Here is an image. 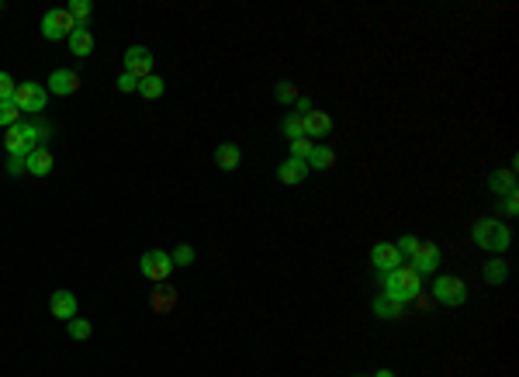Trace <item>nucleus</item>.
Instances as JSON below:
<instances>
[{"mask_svg":"<svg viewBox=\"0 0 519 377\" xmlns=\"http://www.w3.org/2000/svg\"><path fill=\"white\" fill-rule=\"evenodd\" d=\"M277 177H281V184H288V187H295V184H305V177H309V163L305 160H284L281 167H277Z\"/></svg>","mask_w":519,"mask_h":377,"instance_id":"nucleus-13","label":"nucleus"},{"mask_svg":"<svg viewBox=\"0 0 519 377\" xmlns=\"http://www.w3.org/2000/svg\"><path fill=\"white\" fill-rule=\"evenodd\" d=\"M3 146H7V153H10V156H28L31 149H38L35 132H31V125H24V121H17L14 128H7Z\"/></svg>","mask_w":519,"mask_h":377,"instance_id":"nucleus-7","label":"nucleus"},{"mask_svg":"<svg viewBox=\"0 0 519 377\" xmlns=\"http://www.w3.org/2000/svg\"><path fill=\"white\" fill-rule=\"evenodd\" d=\"M21 121V111L14 100H0V128H14Z\"/></svg>","mask_w":519,"mask_h":377,"instance_id":"nucleus-26","label":"nucleus"},{"mask_svg":"<svg viewBox=\"0 0 519 377\" xmlns=\"http://www.w3.org/2000/svg\"><path fill=\"white\" fill-rule=\"evenodd\" d=\"M66 10H70V17L77 21V28H87V24H91V10H94L91 0H70Z\"/></svg>","mask_w":519,"mask_h":377,"instance_id":"nucleus-23","label":"nucleus"},{"mask_svg":"<svg viewBox=\"0 0 519 377\" xmlns=\"http://www.w3.org/2000/svg\"><path fill=\"white\" fill-rule=\"evenodd\" d=\"M166 94V84L153 73V77H146V80H139V97H146V100H160V97Z\"/></svg>","mask_w":519,"mask_h":377,"instance_id":"nucleus-21","label":"nucleus"},{"mask_svg":"<svg viewBox=\"0 0 519 377\" xmlns=\"http://www.w3.org/2000/svg\"><path fill=\"white\" fill-rule=\"evenodd\" d=\"M295 107H298V111H295L298 118H309L311 111H315V107H311V97H298V100H295Z\"/></svg>","mask_w":519,"mask_h":377,"instance_id":"nucleus-36","label":"nucleus"},{"mask_svg":"<svg viewBox=\"0 0 519 377\" xmlns=\"http://www.w3.org/2000/svg\"><path fill=\"white\" fill-rule=\"evenodd\" d=\"M309 153H311L309 139H295V142H291V160H309Z\"/></svg>","mask_w":519,"mask_h":377,"instance_id":"nucleus-32","label":"nucleus"},{"mask_svg":"<svg viewBox=\"0 0 519 377\" xmlns=\"http://www.w3.org/2000/svg\"><path fill=\"white\" fill-rule=\"evenodd\" d=\"M274 97H277V100H281V104H295V100H298V91H295V84H288V80H281V84H277V87H274Z\"/></svg>","mask_w":519,"mask_h":377,"instance_id":"nucleus-28","label":"nucleus"},{"mask_svg":"<svg viewBox=\"0 0 519 377\" xmlns=\"http://www.w3.org/2000/svg\"><path fill=\"white\" fill-rule=\"evenodd\" d=\"M31 132H35V142H38V146H45V142L52 139V125H49V121H35Z\"/></svg>","mask_w":519,"mask_h":377,"instance_id":"nucleus-31","label":"nucleus"},{"mask_svg":"<svg viewBox=\"0 0 519 377\" xmlns=\"http://www.w3.org/2000/svg\"><path fill=\"white\" fill-rule=\"evenodd\" d=\"M7 174H10V177H21V174H28V156H10V163H7Z\"/></svg>","mask_w":519,"mask_h":377,"instance_id":"nucleus-33","label":"nucleus"},{"mask_svg":"<svg viewBox=\"0 0 519 377\" xmlns=\"http://www.w3.org/2000/svg\"><path fill=\"white\" fill-rule=\"evenodd\" d=\"M433 294H436V301L440 305H450V308H457V305H464L467 301V284L460 281V277H436L433 284Z\"/></svg>","mask_w":519,"mask_h":377,"instance_id":"nucleus-6","label":"nucleus"},{"mask_svg":"<svg viewBox=\"0 0 519 377\" xmlns=\"http://www.w3.org/2000/svg\"><path fill=\"white\" fill-rule=\"evenodd\" d=\"M281 132L295 142V139H305V118H298V114H288L284 121H281Z\"/></svg>","mask_w":519,"mask_h":377,"instance_id":"nucleus-25","label":"nucleus"},{"mask_svg":"<svg viewBox=\"0 0 519 377\" xmlns=\"http://www.w3.org/2000/svg\"><path fill=\"white\" fill-rule=\"evenodd\" d=\"M329 132H332V118L325 111H311L309 118H305V139H322Z\"/></svg>","mask_w":519,"mask_h":377,"instance_id":"nucleus-15","label":"nucleus"},{"mask_svg":"<svg viewBox=\"0 0 519 377\" xmlns=\"http://www.w3.org/2000/svg\"><path fill=\"white\" fill-rule=\"evenodd\" d=\"M139 270H142V277L163 284L170 274H173V260H170V253H166V249H149V253H142Z\"/></svg>","mask_w":519,"mask_h":377,"instance_id":"nucleus-5","label":"nucleus"},{"mask_svg":"<svg viewBox=\"0 0 519 377\" xmlns=\"http://www.w3.org/2000/svg\"><path fill=\"white\" fill-rule=\"evenodd\" d=\"M381 281H385V294H388L392 301H398V305L412 301L415 294L422 291V277L415 274L412 267H395V270L381 274Z\"/></svg>","mask_w":519,"mask_h":377,"instance_id":"nucleus-1","label":"nucleus"},{"mask_svg":"<svg viewBox=\"0 0 519 377\" xmlns=\"http://www.w3.org/2000/svg\"><path fill=\"white\" fill-rule=\"evenodd\" d=\"M49 91L56 97L80 94V77H77L73 70H56V73H49Z\"/></svg>","mask_w":519,"mask_h":377,"instance_id":"nucleus-10","label":"nucleus"},{"mask_svg":"<svg viewBox=\"0 0 519 377\" xmlns=\"http://www.w3.org/2000/svg\"><path fill=\"white\" fill-rule=\"evenodd\" d=\"M415 246H419V239L415 236H402L398 243H395V249H398V256H412Z\"/></svg>","mask_w":519,"mask_h":377,"instance_id":"nucleus-34","label":"nucleus"},{"mask_svg":"<svg viewBox=\"0 0 519 377\" xmlns=\"http://www.w3.org/2000/svg\"><path fill=\"white\" fill-rule=\"evenodd\" d=\"M14 91H17V84L10 80V73L0 70V100H14Z\"/></svg>","mask_w":519,"mask_h":377,"instance_id":"nucleus-30","label":"nucleus"},{"mask_svg":"<svg viewBox=\"0 0 519 377\" xmlns=\"http://www.w3.org/2000/svg\"><path fill=\"white\" fill-rule=\"evenodd\" d=\"M506 215H509V218H516V215H519V197H516V190H513V194H506Z\"/></svg>","mask_w":519,"mask_h":377,"instance_id":"nucleus-37","label":"nucleus"},{"mask_svg":"<svg viewBox=\"0 0 519 377\" xmlns=\"http://www.w3.org/2000/svg\"><path fill=\"white\" fill-rule=\"evenodd\" d=\"M371 308H374V315H378V318H385V322H388V318H398L405 305H398V301H392L388 294H378Z\"/></svg>","mask_w":519,"mask_h":377,"instance_id":"nucleus-18","label":"nucleus"},{"mask_svg":"<svg viewBox=\"0 0 519 377\" xmlns=\"http://www.w3.org/2000/svg\"><path fill=\"white\" fill-rule=\"evenodd\" d=\"M73 28H77V21L70 17V10H66V7H52V10H45V14H42V38H49V42L70 38V35H73Z\"/></svg>","mask_w":519,"mask_h":377,"instance_id":"nucleus-3","label":"nucleus"},{"mask_svg":"<svg viewBox=\"0 0 519 377\" xmlns=\"http://www.w3.org/2000/svg\"><path fill=\"white\" fill-rule=\"evenodd\" d=\"M371 263H374V267H378L381 274H388V270L402 267V256H398L395 243H378V246L371 249Z\"/></svg>","mask_w":519,"mask_h":377,"instance_id":"nucleus-11","label":"nucleus"},{"mask_svg":"<svg viewBox=\"0 0 519 377\" xmlns=\"http://www.w3.org/2000/svg\"><path fill=\"white\" fill-rule=\"evenodd\" d=\"M309 170H329L332 163H336V153L332 149H325V146H311V153H309Z\"/></svg>","mask_w":519,"mask_h":377,"instance_id":"nucleus-19","label":"nucleus"},{"mask_svg":"<svg viewBox=\"0 0 519 377\" xmlns=\"http://www.w3.org/2000/svg\"><path fill=\"white\" fill-rule=\"evenodd\" d=\"M374 377H395V374H392V371H378Z\"/></svg>","mask_w":519,"mask_h":377,"instance_id":"nucleus-38","label":"nucleus"},{"mask_svg":"<svg viewBox=\"0 0 519 377\" xmlns=\"http://www.w3.org/2000/svg\"><path fill=\"white\" fill-rule=\"evenodd\" d=\"M170 260H173V267H187V263H194V249L191 246H177L170 253Z\"/></svg>","mask_w":519,"mask_h":377,"instance_id":"nucleus-29","label":"nucleus"},{"mask_svg":"<svg viewBox=\"0 0 519 377\" xmlns=\"http://www.w3.org/2000/svg\"><path fill=\"white\" fill-rule=\"evenodd\" d=\"M125 73H132L135 80L153 77V52H149L146 45H132V49H125Z\"/></svg>","mask_w":519,"mask_h":377,"instance_id":"nucleus-9","label":"nucleus"},{"mask_svg":"<svg viewBox=\"0 0 519 377\" xmlns=\"http://www.w3.org/2000/svg\"><path fill=\"white\" fill-rule=\"evenodd\" d=\"M173 305H177V291L163 281L156 291H153V308H156V311H170Z\"/></svg>","mask_w":519,"mask_h":377,"instance_id":"nucleus-20","label":"nucleus"},{"mask_svg":"<svg viewBox=\"0 0 519 377\" xmlns=\"http://www.w3.org/2000/svg\"><path fill=\"white\" fill-rule=\"evenodd\" d=\"M488 187L495 190V194H513V190H516V177H513V170H495V174L488 177Z\"/></svg>","mask_w":519,"mask_h":377,"instance_id":"nucleus-22","label":"nucleus"},{"mask_svg":"<svg viewBox=\"0 0 519 377\" xmlns=\"http://www.w3.org/2000/svg\"><path fill=\"white\" fill-rule=\"evenodd\" d=\"M118 91H121V94H132V91H139V80H135L132 73H121V77H118Z\"/></svg>","mask_w":519,"mask_h":377,"instance_id":"nucleus-35","label":"nucleus"},{"mask_svg":"<svg viewBox=\"0 0 519 377\" xmlns=\"http://www.w3.org/2000/svg\"><path fill=\"white\" fill-rule=\"evenodd\" d=\"M443 263V253H440V246L436 243H429V239H419V246H415L412 253V270L422 277V274H436V267Z\"/></svg>","mask_w":519,"mask_h":377,"instance_id":"nucleus-8","label":"nucleus"},{"mask_svg":"<svg viewBox=\"0 0 519 377\" xmlns=\"http://www.w3.org/2000/svg\"><path fill=\"white\" fill-rule=\"evenodd\" d=\"M49 311L56 315V318H77V294H70V291H56L52 298H49Z\"/></svg>","mask_w":519,"mask_h":377,"instance_id":"nucleus-14","label":"nucleus"},{"mask_svg":"<svg viewBox=\"0 0 519 377\" xmlns=\"http://www.w3.org/2000/svg\"><path fill=\"white\" fill-rule=\"evenodd\" d=\"M66 329H70V336H73V339H91V332H94V325H91L87 318H80V315H77V318H70V325H66Z\"/></svg>","mask_w":519,"mask_h":377,"instance_id":"nucleus-27","label":"nucleus"},{"mask_svg":"<svg viewBox=\"0 0 519 377\" xmlns=\"http://www.w3.org/2000/svg\"><path fill=\"white\" fill-rule=\"evenodd\" d=\"M509 281V263L506 260H492V263H485V284H506Z\"/></svg>","mask_w":519,"mask_h":377,"instance_id":"nucleus-24","label":"nucleus"},{"mask_svg":"<svg viewBox=\"0 0 519 377\" xmlns=\"http://www.w3.org/2000/svg\"><path fill=\"white\" fill-rule=\"evenodd\" d=\"M70 52L80 56V59H87V56L94 52V35H91V28H73V35H70Z\"/></svg>","mask_w":519,"mask_h":377,"instance_id":"nucleus-16","label":"nucleus"},{"mask_svg":"<svg viewBox=\"0 0 519 377\" xmlns=\"http://www.w3.org/2000/svg\"><path fill=\"white\" fill-rule=\"evenodd\" d=\"M52 167H56V156H52L49 146H38V149L28 153V174H31V177H49Z\"/></svg>","mask_w":519,"mask_h":377,"instance_id":"nucleus-12","label":"nucleus"},{"mask_svg":"<svg viewBox=\"0 0 519 377\" xmlns=\"http://www.w3.org/2000/svg\"><path fill=\"white\" fill-rule=\"evenodd\" d=\"M474 243L481 246V249H488V253H506L509 246H513V232L499 222V218H481V222H474Z\"/></svg>","mask_w":519,"mask_h":377,"instance_id":"nucleus-2","label":"nucleus"},{"mask_svg":"<svg viewBox=\"0 0 519 377\" xmlns=\"http://www.w3.org/2000/svg\"><path fill=\"white\" fill-rule=\"evenodd\" d=\"M239 160H242V153H239V146H232V142H222V146L215 149V167H218V170H235Z\"/></svg>","mask_w":519,"mask_h":377,"instance_id":"nucleus-17","label":"nucleus"},{"mask_svg":"<svg viewBox=\"0 0 519 377\" xmlns=\"http://www.w3.org/2000/svg\"><path fill=\"white\" fill-rule=\"evenodd\" d=\"M14 104H17V111L21 114H42L45 111V104H49V91L42 87V84H21L17 91H14Z\"/></svg>","mask_w":519,"mask_h":377,"instance_id":"nucleus-4","label":"nucleus"}]
</instances>
